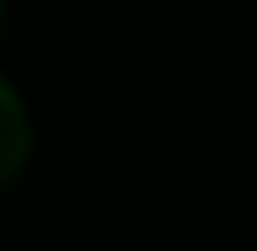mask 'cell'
I'll use <instances>...</instances> for the list:
<instances>
[{"label": "cell", "mask_w": 257, "mask_h": 251, "mask_svg": "<svg viewBox=\"0 0 257 251\" xmlns=\"http://www.w3.org/2000/svg\"><path fill=\"white\" fill-rule=\"evenodd\" d=\"M23 160H29V114H23L18 92L0 80V183H12L23 171Z\"/></svg>", "instance_id": "obj_1"}]
</instances>
